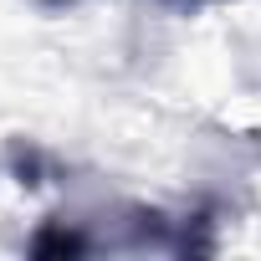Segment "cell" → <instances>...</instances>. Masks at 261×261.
<instances>
[{
	"mask_svg": "<svg viewBox=\"0 0 261 261\" xmlns=\"http://www.w3.org/2000/svg\"><path fill=\"white\" fill-rule=\"evenodd\" d=\"M46 11H67V6H77V0H41Z\"/></svg>",
	"mask_w": 261,
	"mask_h": 261,
	"instance_id": "1",
	"label": "cell"
}]
</instances>
